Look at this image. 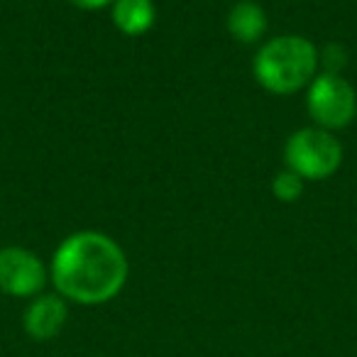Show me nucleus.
Segmentation results:
<instances>
[{
    "instance_id": "nucleus-4",
    "label": "nucleus",
    "mask_w": 357,
    "mask_h": 357,
    "mask_svg": "<svg viewBox=\"0 0 357 357\" xmlns=\"http://www.w3.org/2000/svg\"><path fill=\"white\" fill-rule=\"evenodd\" d=\"M306 110L313 125L328 132H337L355 123L357 93L342 74H321L306 89Z\"/></svg>"
},
{
    "instance_id": "nucleus-8",
    "label": "nucleus",
    "mask_w": 357,
    "mask_h": 357,
    "mask_svg": "<svg viewBox=\"0 0 357 357\" xmlns=\"http://www.w3.org/2000/svg\"><path fill=\"white\" fill-rule=\"evenodd\" d=\"M110 20L123 35L142 37L157 22V6L154 0H115L110 6Z\"/></svg>"
},
{
    "instance_id": "nucleus-6",
    "label": "nucleus",
    "mask_w": 357,
    "mask_h": 357,
    "mask_svg": "<svg viewBox=\"0 0 357 357\" xmlns=\"http://www.w3.org/2000/svg\"><path fill=\"white\" fill-rule=\"evenodd\" d=\"M69 321V301L59 294H45L30 298L27 308L22 311V331L35 342H50L64 331Z\"/></svg>"
},
{
    "instance_id": "nucleus-2",
    "label": "nucleus",
    "mask_w": 357,
    "mask_h": 357,
    "mask_svg": "<svg viewBox=\"0 0 357 357\" xmlns=\"http://www.w3.org/2000/svg\"><path fill=\"white\" fill-rule=\"evenodd\" d=\"M318 47L303 35H279L262 42L252 59L255 81L267 93L291 96L318 76Z\"/></svg>"
},
{
    "instance_id": "nucleus-10",
    "label": "nucleus",
    "mask_w": 357,
    "mask_h": 357,
    "mask_svg": "<svg viewBox=\"0 0 357 357\" xmlns=\"http://www.w3.org/2000/svg\"><path fill=\"white\" fill-rule=\"evenodd\" d=\"M347 66V50L340 42H328L323 50H318V69L321 74H342Z\"/></svg>"
},
{
    "instance_id": "nucleus-9",
    "label": "nucleus",
    "mask_w": 357,
    "mask_h": 357,
    "mask_svg": "<svg viewBox=\"0 0 357 357\" xmlns=\"http://www.w3.org/2000/svg\"><path fill=\"white\" fill-rule=\"evenodd\" d=\"M303 181L298 174L289 172V169H282V172L277 174V176L272 178V194L277 201H282V204H294V201H298L303 196Z\"/></svg>"
},
{
    "instance_id": "nucleus-1",
    "label": "nucleus",
    "mask_w": 357,
    "mask_h": 357,
    "mask_svg": "<svg viewBox=\"0 0 357 357\" xmlns=\"http://www.w3.org/2000/svg\"><path fill=\"white\" fill-rule=\"evenodd\" d=\"M130 262L120 243L100 230H76L56 245L50 282L61 298L79 306H103L125 289Z\"/></svg>"
},
{
    "instance_id": "nucleus-7",
    "label": "nucleus",
    "mask_w": 357,
    "mask_h": 357,
    "mask_svg": "<svg viewBox=\"0 0 357 357\" xmlns=\"http://www.w3.org/2000/svg\"><path fill=\"white\" fill-rule=\"evenodd\" d=\"M225 30L240 45H257L269 30L267 13L255 0H238L225 15Z\"/></svg>"
},
{
    "instance_id": "nucleus-3",
    "label": "nucleus",
    "mask_w": 357,
    "mask_h": 357,
    "mask_svg": "<svg viewBox=\"0 0 357 357\" xmlns=\"http://www.w3.org/2000/svg\"><path fill=\"white\" fill-rule=\"evenodd\" d=\"M284 164L303 181H326L342 164V144L335 132L308 125L291 132L284 142Z\"/></svg>"
},
{
    "instance_id": "nucleus-11",
    "label": "nucleus",
    "mask_w": 357,
    "mask_h": 357,
    "mask_svg": "<svg viewBox=\"0 0 357 357\" xmlns=\"http://www.w3.org/2000/svg\"><path fill=\"white\" fill-rule=\"evenodd\" d=\"M69 3L74 8H79V10L96 13V10H103V8H110L115 0H69Z\"/></svg>"
},
{
    "instance_id": "nucleus-5",
    "label": "nucleus",
    "mask_w": 357,
    "mask_h": 357,
    "mask_svg": "<svg viewBox=\"0 0 357 357\" xmlns=\"http://www.w3.org/2000/svg\"><path fill=\"white\" fill-rule=\"evenodd\" d=\"M50 282V267L40 255L22 245L0 248V294L13 298H35Z\"/></svg>"
}]
</instances>
